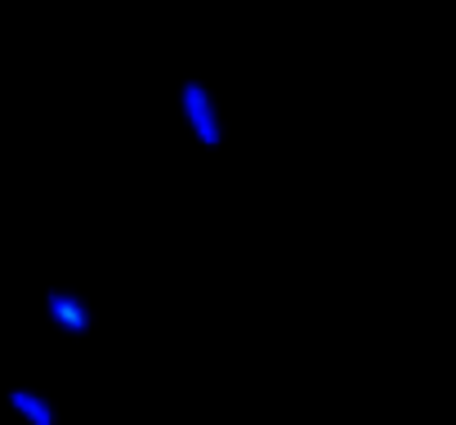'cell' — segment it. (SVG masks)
Returning a JSON list of instances; mask_svg holds the SVG:
<instances>
[{
	"mask_svg": "<svg viewBox=\"0 0 456 425\" xmlns=\"http://www.w3.org/2000/svg\"><path fill=\"white\" fill-rule=\"evenodd\" d=\"M179 103H183V117L192 126V135L201 139V148H219V112H215V99L206 94L201 81H183L179 86Z\"/></svg>",
	"mask_w": 456,
	"mask_h": 425,
	"instance_id": "6da1fadb",
	"label": "cell"
},
{
	"mask_svg": "<svg viewBox=\"0 0 456 425\" xmlns=\"http://www.w3.org/2000/svg\"><path fill=\"white\" fill-rule=\"evenodd\" d=\"M45 309H50V318H54L63 331H72V336H86V331H90V323H94V318H90V309H86L77 296L59 291V287L45 296Z\"/></svg>",
	"mask_w": 456,
	"mask_h": 425,
	"instance_id": "7a4b0ae2",
	"label": "cell"
},
{
	"mask_svg": "<svg viewBox=\"0 0 456 425\" xmlns=\"http://www.w3.org/2000/svg\"><path fill=\"white\" fill-rule=\"evenodd\" d=\"M10 403H14V412H23L32 425H54V412H50V403H45L41 394H32V389H10Z\"/></svg>",
	"mask_w": 456,
	"mask_h": 425,
	"instance_id": "3957f363",
	"label": "cell"
}]
</instances>
